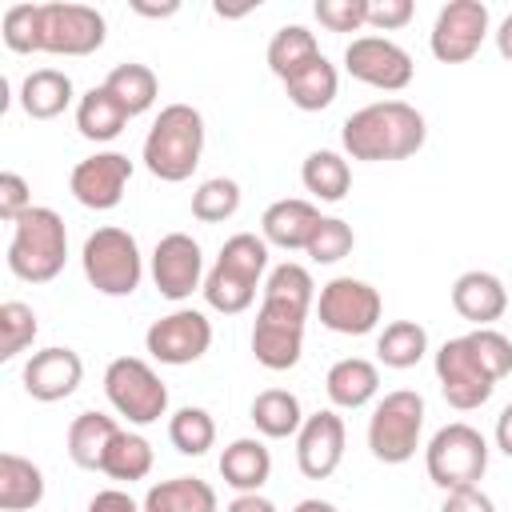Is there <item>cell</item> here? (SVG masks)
Wrapping results in <instances>:
<instances>
[{
	"instance_id": "3957f363",
	"label": "cell",
	"mask_w": 512,
	"mask_h": 512,
	"mask_svg": "<svg viewBox=\"0 0 512 512\" xmlns=\"http://www.w3.org/2000/svg\"><path fill=\"white\" fill-rule=\"evenodd\" d=\"M204 116L200 108L192 104H164L160 116L152 120L148 136H144V148H140V160L144 168L164 180V184H180L196 172L200 156H204Z\"/></svg>"
},
{
	"instance_id": "4316f807",
	"label": "cell",
	"mask_w": 512,
	"mask_h": 512,
	"mask_svg": "<svg viewBox=\"0 0 512 512\" xmlns=\"http://www.w3.org/2000/svg\"><path fill=\"white\" fill-rule=\"evenodd\" d=\"M44 500V472L20 452H0V512H28Z\"/></svg>"
},
{
	"instance_id": "d590c367",
	"label": "cell",
	"mask_w": 512,
	"mask_h": 512,
	"mask_svg": "<svg viewBox=\"0 0 512 512\" xmlns=\"http://www.w3.org/2000/svg\"><path fill=\"white\" fill-rule=\"evenodd\" d=\"M152 460H156L152 456V444L140 432L120 428L116 440H112V448H108V456H104V464H100V472L112 476V480L132 484V480H144L152 472Z\"/></svg>"
},
{
	"instance_id": "7dc6e473",
	"label": "cell",
	"mask_w": 512,
	"mask_h": 512,
	"mask_svg": "<svg viewBox=\"0 0 512 512\" xmlns=\"http://www.w3.org/2000/svg\"><path fill=\"white\" fill-rule=\"evenodd\" d=\"M224 512H280V508L268 496H260V492H236V500Z\"/></svg>"
},
{
	"instance_id": "30bf717a",
	"label": "cell",
	"mask_w": 512,
	"mask_h": 512,
	"mask_svg": "<svg viewBox=\"0 0 512 512\" xmlns=\"http://www.w3.org/2000/svg\"><path fill=\"white\" fill-rule=\"evenodd\" d=\"M380 312H384L380 292L360 276H336L316 296L320 324L340 336H368L380 324Z\"/></svg>"
},
{
	"instance_id": "f35d334b",
	"label": "cell",
	"mask_w": 512,
	"mask_h": 512,
	"mask_svg": "<svg viewBox=\"0 0 512 512\" xmlns=\"http://www.w3.org/2000/svg\"><path fill=\"white\" fill-rule=\"evenodd\" d=\"M40 324L36 312L24 300H4L0 304V360H16L24 348H32Z\"/></svg>"
},
{
	"instance_id": "f907efd6",
	"label": "cell",
	"mask_w": 512,
	"mask_h": 512,
	"mask_svg": "<svg viewBox=\"0 0 512 512\" xmlns=\"http://www.w3.org/2000/svg\"><path fill=\"white\" fill-rule=\"evenodd\" d=\"M496 52L504 56V60H512V12L500 20V28H496Z\"/></svg>"
},
{
	"instance_id": "f6af8a7d",
	"label": "cell",
	"mask_w": 512,
	"mask_h": 512,
	"mask_svg": "<svg viewBox=\"0 0 512 512\" xmlns=\"http://www.w3.org/2000/svg\"><path fill=\"white\" fill-rule=\"evenodd\" d=\"M440 512H496V504H492V496H488V492H480V484H472V488L444 492Z\"/></svg>"
},
{
	"instance_id": "603a6c76",
	"label": "cell",
	"mask_w": 512,
	"mask_h": 512,
	"mask_svg": "<svg viewBox=\"0 0 512 512\" xmlns=\"http://www.w3.org/2000/svg\"><path fill=\"white\" fill-rule=\"evenodd\" d=\"M324 392H328L332 408H348V412L352 408H364L380 392V368L372 360H364V356H344V360H336L328 368Z\"/></svg>"
},
{
	"instance_id": "74e56055",
	"label": "cell",
	"mask_w": 512,
	"mask_h": 512,
	"mask_svg": "<svg viewBox=\"0 0 512 512\" xmlns=\"http://www.w3.org/2000/svg\"><path fill=\"white\" fill-rule=\"evenodd\" d=\"M236 208H240V184L232 176H212L192 192V216L204 224H220L236 216Z\"/></svg>"
},
{
	"instance_id": "ac0fdd59",
	"label": "cell",
	"mask_w": 512,
	"mask_h": 512,
	"mask_svg": "<svg viewBox=\"0 0 512 512\" xmlns=\"http://www.w3.org/2000/svg\"><path fill=\"white\" fill-rule=\"evenodd\" d=\"M24 392L40 404H56V400H68L80 380H84V360L76 348H64V344H52V348H40L28 356L24 372Z\"/></svg>"
},
{
	"instance_id": "7bdbcfd3",
	"label": "cell",
	"mask_w": 512,
	"mask_h": 512,
	"mask_svg": "<svg viewBox=\"0 0 512 512\" xmlns=\"http://www.w3.org/2000/svg\"><path fill=\"white\" fill-rule=\"evenodd\" d=\"M28 208H32L28 180L20 172H0V220L4 224H16Z\"/></svg>"
},
{
	"instance_id": "e575fe53",
	"label": "cell",
	"mask_w": 512,
	"mask_h": 512,
	"mask_svg": "<svg viewBox=\"0 0 512 512\" xmlns=\"http://www.w3.org/2000/svg\"><path fill=\"white\" fill-rule=\"evenodd\" d=\"M320 56V44H316V36L304 28V24H284V28H276L272 32V40H268V68H272V76L284 84L296 68H304L308 60H316Z\"/></svg>"
},
{
	"instance_id": "9c48e42d",
	"label": "cell",
	"mask_w": 512,
	"mask_h": 512,
	"mask_svg": "<svg viewBox=\"0 0 512 512\" xmlns=\"http://www.w3.org/2000/svg\"><path fill=\"white\" fill-rule=\"evenodd\" d=\"M104 396L128 424H156L168 412V388L160 372L140 356H116L104 368Z\"/></svg>"
},
{
	"instance_id": "ba28073f",
	"label": "cell",
	"mask_w": 512,
	"mask_h": 512,
	"mask_svg": "<svg viewBox=\"0 0 512 512\" xmlns=\"http://www.w3.org/2000/svg\"><path fill=\"white\" fill-rule=\"evenodd\" d=\"M424 432V396L412 388H396L376 400L368 416V448L380 464H408L420 448Z\"/></svg>"
},
{
	"instance_id": "52a82bcc",
	"label": "cell",
	"mask_w": 512,
	"mask_h": 512,
	"mask_svg": "<svg viewBox=\"0 0 512 512\" xmlns=\"http://www.w3.org/2000/svg\"><path fill=\"white\" fill-rule=\"evenodd\" d=\"M424 468H428V480L436 488H444V492L480 484V476L488 472V440H484V432L464 424V420L444 424L424 448Z\"/></svg>"
},
{
	"instance_id": "ab89813d",
	"label": "cell",
	"mask_w": 512,
	"mask_h": 512,
	"mask_svg": "<svg viewBox=\"0 0 512 512\" xmlns=\"http://www.w3.org/2000/svg\"><path fill=\"white\" fill-rule=\"evenodd\" d=\"M40 28H44V4H12L4 8V20H0V36L12 52L28 56V52H40Z\"/></svg>"
},
{
	"instance_id": "2e32d148",
	"label": "cell",
	"mask_w": 512,
	"mask_h": 512,
	"mask_svg": "<svg viewBox=\"0 0 512 512\" xmlns=\"http://www.w3.org/2000/svg\"><path fill=\"white\" fill-rule=\"evenodd\" d=\"M128 180H132V160L124 152H96L72 168L68 192L76 196V204H84L92 212H108L124 200Z\"/></svg>"
},
{
	"instance_id": "44dd1931",
	"label": "cell",
	"mask_w": 512,
	"mask_h": 512,
	"mask_svg": "<svg viewBox=\"0 0 512 512\" xmlns=\"http://www.w3.org/2000/svg\"><path fill=\"white\" fill-rule=\"evenodd\" d=\"M312 304H316V284H312V272L304 264L284 260L268 272L260 312L280 316V320H308Z\"/></svg>"
},
{
	"instance_id": "83f0119b",
	"label": "cell",
	"mask_w": 512,
	"mask_h": 512,
	"mask_svg": "<svg viewBox=\"0 0 512 512\" xmlns=\"http://www.w3.org/2000/svg\"><path fill=\"white\" fill-rule=\"evenodd\" d=\"M128 120H132V116L124 112V104H120L104 84L88 88V92L76 100V128H80L84 140L108 144V140H116V136L124 132Z\"/></svg>"
},
{
	"instance_id": "4dcf8cb0",
	"label": "cell",
	"mask_w": 512,
	"mask_h": 512,
	"mask_svg": "<svg viewBox=\"0 0 512 512\" xmlns=\"http://www.w3.org/2000/svg\"><path fill=\"white\" fill-rule=\"evenodd\" d=\"M248 416H252L256 432L268 436V440H288V436H296L300 424H304L300 396L288 392V388H264V392H256Z\"/></svg>"
},
{
	"instance_id": "816d5d0a",
	"label": "cell",
	"mask_w": 512,
	"mask_h": 512,
	"mask_svg": "<svg viewBox=\"0 0 512 512\" xmlns=\"http://www.w3.org/2000/svg\"><path fill=\"white\" fill-rule=\"evenodd\" d=\"M292 512H340L332 500H320V496H308V500H300Z\"/></svg>"
},
{
	"instance_id": "ffe728a7",
	"label": "cell",
	"mask_w": 512,
	"mask_h": 512,
	"mask_svg": "<svg viewBox=\"0 0 512 512\" xmlns=\"http://www.w3.org/2000/svg\"><path fill=\"white\" fill-rule=\"evenodd\" d=\"M320 208L304 196H284V200H272L260 216V236L284 252H304L316 224H320Z\"/></svg>"
},
{
	"instance_id": "5bb4252c",
	"label": "cell",
	"mask_w": 512,
	"mask_h": 512,
	"mask_svg": "<svg viewBox=\"0 0 512 512\" xmlns=\"http://www.w3.org/2000/svg\"><path fill=\"white\" fill-rule=\"evenodd\" d=\"M144 348H148L152 360L172 364V368L196 364L212 348V320L200 308H176V312L148 324Z\"/></svg>"
},
{
	"instance_id": "1f68e13d",
	"label": "cell",
	"mask_w": 512,
	"mask_h": 512,
	"mask_svg": "<svg viewBox=\"0 0 512 512\" xmlns=\"http://www.w3.org/2000/svg\"><path fill=\"white\" fill-rule=\"evenodd\" d=\"M300 180L308 188V196L324 200V204H340L352 188V168L344 160V152H332V148H316L304 156L300 164Z\"/></svg>"
},
{
	"instance_id": "7c38bea8",
	"label": "cell",
	"mask_w": 512,
	"mask_h": 512,
	"mask_svg": "<svg viewBox=\"0 0 512 512\" xmlns=\"http://www.w3.org/2000/svg\"><path fill=\"white\" fill-rule=\"evenodd\" d=\"M108 24L92 4H68L52 0L44 4V28H40V52L52 56H92L104 48Z\"/></svg>"
},
{
	"instance_id": "9a60e30c",
	"label": "cell",
	"mask_w": 512,
	"mask_h": 512,
	"mask_svg": "<svg viewBox=\"0 0 512 512\" xmlns=\"http://www.w3.org/2000/svg\"><path fill=\"white\" fill-rule=\"evenodd\" d=\"M204 252L188 232H168L152 248V284L164 300H188L196 288H204Z\"/></svg>"
},
{
	"instance_id": "f1b7e54d",
	"label": "cell",
	"mask_w": 512,
	"mask_h": 512,
	"mask_svg": "<svg viewBox=\"0 0 512 512\" xmlns=\"http://www.w3.org/2000/svg\"><path fill=\"white\" fill-rule=\"evenodd\" d=\"M116 432H120V424L112 416H104V412H80L68 424V456H72V464L100 472V464H104Z\"/></svg>"
},
{
	"instance_id": "f546056e",
	"label": "cell",
	"mask_w": 512,
	"mask_h": 512,
	"mask_svg": "<svg viewBox=\"0 0 512 512\" xmlns=\"http://www.w3.org/2000/svg\"><path fill=\"white\" fill-rule=\"evenodd\" d=\"M144 512H220L216 488L196 476H172L144 492Z\"/></svg>"
},
{
	"instance_id": "d4e9b609",
	"label": "cell",
	"mask_w": 512,
	"mask_h": 512,
	"mask_svg": "<svg viewBox=\"0 0 512 512\" xmlns=\"http://www.w3.org/2000/svg\"><path fill=\"white\" fill-rule=\"evenodd\" d=\"M72 96H76L72 76L60 72V68H36L20 84V108L32 120H56L72 104Z\"/></svg>"
},
{
	"instance_id": "8992f818",
	"label": "cell",
	"mask_w": 512,
	"mask_h": 512,
	"mask_svg": "<svg viewBox=\"0 0 512 512\" xmlns=\"http://www.w3.org/2000/svg\"><path fill=\"white\" fill-rule=\"evenodd\" d=\"M80 268H84V280L100 292V296H132L144 280V256H140V244L128 228H96L84 248H80Z\"/></svg>"
},
{
	"instance_id": "b9f144b4",
	"label": "cell",
	"mask_w": 512,
	"mask_h": 512,
	"mask_svg": "<svg viewBox=\"0 0 512 512\" xmlns=\"http://www.w3.org/2000/svg\"><path fill=\"white\" fill-rule=\"evenodd\" d=\"M312 12L328 32H360L368 24V0H316Z\"/></svg>"
},
{
	"instance_id": "ee69618b",
	"label": "cell",
	"mask_w": 512,
	"mask_h": 512,
	"mask_svg": "<svg viewBox=\"0 0 512 512\" xmlns=\"http://www.w3.org/2000/svg\"><path fill=\"white\" fill-rule=\"evenodd\" d=\"M416 16L412 0H368V28L376 32H396Z\"/></svg>"
},
{
	"instance_id": "c3c4849f",
	"label": "cell",
	"mask_w": 512,
	"mask_h": 512,
	"mask_svg": "<svg viewBox=\"0 0 512 512\" xmlns=\"http://www.w3.org/2000/svg\"><path fill=\"white\" fill-rule=\"evenodd\" d=\"M492 436H496V448L512 460V404L500 408V416H496V432H492Z\"/></svg>"
},
{
	"instance_id": "277c9868",
	"label": "cell",
	"mask_w": 512,
	"mask_h": 512,
	"mask_svg": "<svg viewBox=\"0 0 512 512\" xmlns=\"http://www.w3.org/2000/svg\"><path fill=\"white\" fill-rule=\"evenodd\" d=\"M264 272H272L268 268V240L256 232H236L220 244V256L208 268L200 292H204L212 312L240 316L244 308H252Z\"/></svg>"
},
{
	"instance_id": "d6a6232c",
	"label": "cell",
	"mask_w": 512,
	"mask_h": 512,
	"mask_svg": "<svg viewBox=\"0 0 512 512\" xmlns=\"http://www.w3.org/2000/svg\"><path fill=\"white\" fill-rule=\"evenodd\" d=\"M428 352V328L420 320H392L384 324V332L376 336V360L384 368H416Z\"/></svg>"
},
{
	"instance_id": "7a4b0ae2",
	"label": "cell",
	"mask_w": 512,
	"mask_h": 512,
	"mask_svg": "<svg viewBox=\"0 0 512 512\" xmlns=\"http://www.w3.org/2000/svg\"><path fill=\"white\" fill-rule=\"evenodd\" d=\"M428 140V120L416 104L408 100H376L356 108L340 124V144L352 160L384 164V160H408L424 148Z\"/></svg>"
},
{
	"instance_id": "bcb514c9",
	"label": "cell",
	"mask_w": 512,
	"mask_h": 512,
	"mask_svg": "<svg viewBox=\"0 0 512 512\" xmlns=\"http://www.w3.org/2000/svg\"><path fill=\"white\" fill-rule=\"evenodd\" d=\"M84 512H144V504H136L124 488H100Z\"/></svg>"
},
{
	"instance_id": "836d02e7",
	"label": "cell",
	"mask_w": 512,
	"mask_h": 512,
	"mask_svg": "<svg viewBox=\"0 0 512 512\" xmlns=\"http://www.w3.org/2000/svg\"><path fill=\"white\" fill-rule=\"evenodd\" d=\"M104 88L124 104L128 116H144V112L156 104V96H160V80H156V72H152L148 64H140V60L116 64V68L108 72Z\"/></svg>"
},
{
	"instance_id": "4fadbf2b",
	"label": "cell",
	"mask_w": 512,
	"mask_h": 512,
	"mask_svg": "<svg viewBox=\"0 0 512 512\" xmlns=\"http://www.w3.org/2000/svg\"><path fill=\"white\" fill-rule=\"evenodd\" d=\"M344 72L368 88L380 92H404L416 76V64L408 56V48H400L388 36H356L344 48Z\"/></svg>"
},
{
	"instance_id": "d6986e66",
	"label": "cell",
	"mask_w": 512,
	"mask_h": 512,
	"mask_svg": "<svg viewBox=\"0 0 512 512\" xmlns=\"http://www.w3.org/2000/svg\"><path fill=\"white\" fill-rule=\"evenodd\" d=\"M452 308L476 328H496V320L508 312V288L496 272L468 268L452 280Z\"/></svg>"
},
{
	"instance_id": "6da1fadb",
	"label": "cell",
	"mask_w": 512,
	"mask_h": 512,
	"mask_svg": "<svg viewBox=\"0 0 512 512\" xmlns=\"http://www.w3.org/2000/svg\"><path fill=\"white\" fill-rule=\"evenodd\" d=\"M508 372H512V340L500 328H472L436 348V380L456 412H472L488 404Z\"/></svg>"
},
{
	"instance_id": "7402d4cb",
	"label": "cell",
	"mask_w": 512,
	"mask_h": 512,
	"mask_svg": "<svg viewBox=\"0 0 512 512\" xmlns=\"http://www.w3.org/2000/svg\"><path fill=\"white\" fill-rule=\"evenodd\" d=\"M252 356L268 372H288L304 356V320H280L268 312H256L252 324Z\"/></svg>"
},
{
	"instance_id": "681fc988",
	"label": "cell",
	"mask_w": 512,
	"mask_h": 512,
	"mask_svg": "<svg viewBox=\"0 0 512 512\" xmlns=\"http://www.w3.org/2000/svg\"><path fill=\"white\" fill-rule=\"evenodd\" d=\"M132 12H136V16L164 20V16H176V12H180V4H176V0H168V4H144V0H132Z\"/></svg>"
},
{
	"instance_id": "5b68a950",
	"label": "cell",
	"mask_w": 512,
	"mask_h": 512,
	"mask_svg": "<svg viewBox=\"0 0 512 512\" xmlns=\"http://www.w3.org/2000/svg\"><path fill=\"white\" fill-rule=\"evenodd\" d=\"M68 260V228L56 208L32 204L16 224L8 240V268L24 284H48L64 272Z\"/></svg>"
},
{
	"instance_id": "8fae6325",
	"label": "cell",
	"mask_w": 512,
	"mask_h": 512,
	"mask_svg": "<svg viewBox=\"0 0 512 512\" xmlns=\"http://www.w3.org/2000/svg\"><path fill=\"white\" fill-rule=\"evenodd\" d=\"M488 4L484 0H448L440 12H436V24L428 32V48L440 64H468L484 36H488Z\"/></svg>"
},
{
	"instance_id": "484cf974",
	"label": "cell",
	"mask_w": 512,
	"mask_h": 512,
	"mask_svg": "<svg viewBox=\"0 0 512 512\" xmlns=\"http://www.w3.org/2000/svg\"><path fill=\"white\" fill-rule=\"evenodd\" d=\"M284 92H288V100H292L300 112H324V108L336 100V92H340V72H336V64L320 52L316 60H308L304 68H296V72L284 80Z\"/></svg>"
},
{
	"instance_id": "e0dca14e",
	"label": "cell",
	"mask_w": 512,
	"mask_h": 512,
	"mask_svg": "<svg viewBox=\"0 0 512 512\" xmlns=\"http://www.w3.org/2000/svg\"><path fill=\"white\" fill-rule=\"evenodd\" d=\"M344 440H348V428L336 408H320L304 416L296 432V468L308 480H328L344 460Z\"/></svg>"
},
{
	"instance_id": "8d00e7d4",
	"label": "cell",
	"mask_w": 512,
	"mask_h": 512,
	"mask_svg": "<svg viewBox=\"0 0 512 512\" xmlns=\"http://www.w3.org/2000/svg\"><path fill=\"white\" fill-rule=\"evenodd\" d=\"M168 440H172V448L180 456H204L216 444V420H212V412L208 408H196V404L176 408L168 416Z\"/></svg>"
},
{
	"instance_id": "cb8c5ba5",
	"label": "cell",
	"mask_w": 512,
	"mask_h": 512,
	"mask_svg": "<svg viewBox=\"0 0 512 512\" xmlns=\"http://www.w3.org/2000/svg\"><path fill=\"white\" fill-rule=\"evenodd\" d=\"M220 476L236 492H260L268 484V476H272V452L256 436H236L220 452Z\"/></svg>"
},
{
	"instance_id": "60d3db41",
	"label": "cell",
	"mask_w": 512,
	"mask_h": 512,
	"mask_svg": "<svg viewBox=\"0 0 512 512\" xmlns=\"http://www.w3.org/2000/svg\"><path fill=\"white\" fill-rule=\"evenodd\" d=\"M352 248H356V232H352V224L340 220V216H324V220L316 224V232H312L304 256H308L312 264H336V260H344Z\"/></svg>"
}]
</instances>
